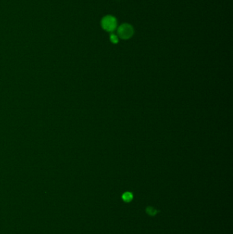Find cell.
I'll return each instance as SVG.
<instances>
[{
    "label": "cell",
    "mask_w": 233,
    "mask_h": 234,
    "mask_svg": "<svg viewBox=\"0 0 233 234\" xmlns=\"http://www.w3.org/2000/svg\"><path fill=\"white\" fill-rule=\"evenodd\" d=\"M110 40L112 43L116 44L118 42V37L114 34H112L110 35Z\"/></svg>",
    "instance_id": "5"
},
{
    "label": "cell",
    "mask_w": 233,
    "mask_h": 234,
    "mask_svg": "<svg viewBox=\"0 0 233 234\" xmlns=\"http://www.w3.org/2000/svg\"><path fill=\"white\" fill-rule=\"evenodd\" d=\"M123 199L125 200V202H130L131 200L133 199V194L131 192H125V194L123 195Z\"/></svg>",
    "instance_id": "4"
},
{
    "label": "cell",
    "mask_w": 233,
    "mask_h": 234,
    "mask_svg": "<svg viewBox=\"0 0 233 234\" xmlns=\"http://www.w3.org/2000/svg\"><path fill=\"white\" fill-rule=\"evenodd\" d=\"M146 212H147V214H148V215L150 216H154L156 215L158 212H159V211L155 210L154 207H148L146 209Z\"/></svg>",
    "instance_id": "3"
},
{
    "label": "cell",
    "mask_w": 233,
    "mask_h": 234,
    "mask_svg": "<svg viewBox=\"0 0 233 234\" xmlns=\"http://www.w3.org/2000/svg\"><path fill=\"white\" fill-rule=\"evenodd\" d=\"M101 27L107 32H113L117 27V20L112 15H106L101 20Z\"/></svg>",
    "instance_id": "1"
},
{
    "label": "cell",
    "mask_w": 233,
    "mask_h": 234,
    "mask_svg": "<svg viewBox=\"0 0 233 234\" xmlns=\"http://www.w3.org/2000/svg\"><path fill=\"white\" fill-rule=\"evenodd\" d=\"M134 30L131 25L129 24H122L118 28V35L122 39L127 40L133 35Z\"/></svg>",
    "instance_id": "2"
}]
</instances>
